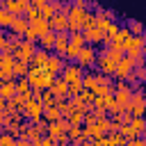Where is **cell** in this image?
Masks as SVG:
<instances>
[{"label":"cell","instance_id":"obj_1","mask_svg":"<svg viewBox=\"0 0 146 146\" xmlns=\"http://www.w3.org/2000/svg\"><path fill=\"white\" fill-rule=\"evenodd\" d=\"M25 78H27V82H30L32 89H50L52 82H55V75L48 73L46 66H41V68H32L30 66V71H27Z\"/></svg>","mask_w":146,"mask_h":146},{"label":"cell","instance_id":"obj_2","mask_svg":"<svg viewBox=\"0 0 146 146\" xmlns=\"http://www.w3.org/2000/svg\"><path fill=\"white\" fill-rule=\"evenodd\" d=\"M87 9L84 7H75V5H71V9H68V32H80L82 27H84V18H87Z\"/></svg>","mask_w":146,"mask_h":146},{"label":"cell","instance_id":"obj_3","mask_svg":"<svg viewBox=\"0 0 146 146\" xmlns=\"http://www.w3.org/2000/svg\"><path fill=\"white\" fill-rule=\"evenodd\" d=\"M128 110H130L132 116H144V112H146V96H144V89H135V91H132Z\"/></svg>","mask_w":146,"mask_h":146},{"label":"cell","instance_id":"obj_4","mask_svg":"<svg viewBox=\"0 0 146 146\" xmlns=\"http://www.w3.org/2000/svg\"><path fill=\"white\" fill-rule=\"evenodd\" d=\"M23 116H27L30 121H39V119H43V103L36 100V98H30V100L25 103Z\"/></svg>","mask_w":146,"mask_h":146},{"label":"cell","instance_id":"obj_5","mask_svg":"<svg viewBox=\"0 0 146 146\" xmlns=\"http://www.w3.org/2000/svg\"><path fill=\"white\" fill-rule=\"evenodd\" d=\"M34 52H36V46H34L32 41H25V39H23V41L18 43V48L14 50V57H16L18 62H27V64H30V59H32Z\"/></svg>","mask_w":146,"mask_h":146},{"label":"cell","instance_id":"obj_6","mask_svg":"<svg viewBox=\"0 0 146 146\" xmlns=\"http://www.w3.org/2000/svg\"><path fill=\"white\" fill-rule=\"evenodd\" d=\"M135 71V62L128 57V55H123L119 62H116V71H114V75L119 78V80H128V75Z\"/></svg>","mask_w":146,"mask_h":146},{"label":"cell","instance_id":"obj_7","mask_svg":"<svg viewBox=\"0 0 146 146\" xmlns=\"http://www.w3.org/2000/svg\"><path fill=\"white\" fill-rule=\"evenodd\" d=\"M96 50H94V46H82L80 48V52H78V57H75V64H80L82 68L84 66H91L94 62H96Z\"/></svg>","mask_w":146,"mask_h":146},{"label":"cell","instance_id":"obj_8","mask_svg":"<svg viewBox=\"0 0 146 146\" xmlns=\"http://www.w3.org/2000/svg\"><path fill=\"white\" fill-rule=\"evenodd\" d=\"M96 64H98V68H100V73H110V75H114V71H116V62L114 59H110L105 52H98V57H96Z\"/></svg>","mask_w":146,"mask_h":146},{"label":"cell","instance_id":"obj_9","mask_svg":"<svg viewBox=\"0 0 146 146\" xmlns=\"http://www.w3.org/2000/svg\"><path fill=\"white\" fill-rule=\"evenodd\" d=\"M78 78H82V66L80 64H64V68H62V80H66V82H73V80H78Z\"/></svg>","mask_w":146,"mask_h":146},{"label":"cell","instance_id":"obj_10","mask_svg":"<svg viewBox=\"0 0 146 146\" xmlns=\"http://www.w3.org/2000/svg\"><path fill=\"white\" fill-rule=\"evenodd\" d=\"M48 23H50V30L52 32H66L68 30V16L66 14H55Z\"/></svg>","mask_w":146,"mask_h":146},{"label":"cell","instance_id":"obj_11","mask_svg":"<svg viewBox=\"0 0 146 146\" xmlns=\"http://www.w3.org/2000/svg\"><path fill=\"white\" fill-rule=\"evenodd\" d=\"M68 39H71L68 32H55V46H52V50H55L59 57L64 55V50H66V46H68Z\"/></svg>","mask_w":146,"mask_h":146},{"label":"cell","instance_id":"obj_12","mask_svg":"<svg viewBox=\"0 0 146 146\" xmlns=\"http://www.w3.org/2000/svg\"><path fill=\"white\" fill-rule=\"evenodd\" d=\"M48 57H50V52H48V50H43V48H39V50L32 55V59H30V66H32V68H41V66H46Z\"/></svg>","mask_w":146,"mask_h":146},{"label":"cell","instance_id":"obj_13","mask_svg":"<svg viewBox=\"0 0 146 146\" xmlns=\"http://www.w3.org/2000/svg\"><path fill=\"white\" fill-rule=\"evenodd\" d=\"M62 68H64V59L59 55H50L48 62H46V71L55 75V73H62Z\"/></svg>","mask_w":146,"mask_h":146},{"label":"cell","instance_id":"obj_14","mask_svg":"<svg viewBox=\"0 0 146 146\" xmlns=\"http://www.w3.org/2000/svg\"><path fill=\"white\" fill-rule=\"evenodd\" d=\"M50 91L55 94V98H68V82L59 78V80H55V82H52Z\"/></svg>","mask_w":146,"mask_h":146},{"label":"cell","instance_id":"obj_15","mask_svg":"<svg viewBox=\"0 0 146 146\" xmlns=\"http://www.w3.org/2000/svg\"><path fill=\"white\" fill-rule=\"evenodd\" d=\"M103 39H105V32H103L100 27H89V30L84 32V41H89L91 46H94V43H103Z\"/></svg>","mask_w":146,"mask_h":146},{"label":"cell","instance_id":"obj_16","mask_svg":"<svg viewBox=\"0 0 146 146\" xmlns=\"http://www.w3.org/2000/svg\"><path fill=\"white\" fill-rule=\"evenodd\" d=\"M14 96H16V80L2 82V84H0V98L9 100V98H14Z\"/></svg>","mask_w":146,"mask_h":146},{"label":"cell","instance_id":"obj_17","mask_svg":"<svg viewBox=\"0 0 146 146\" xmlns=\"http://www.w3.org/2000/svg\"><path fill=\"white\" fill-rule=\"evenodd\" d=\"M27 23H30V27H34V30H36V34H39V36H41V34H46V32L50 30V23H48L46 18H41V16H39V18H32V21H27Z\"/></svg>","mask_w":146,"mask_h":146},{"label":"cell","instance_id":"obj_18","mask_svg":"<svg viewBox=\"0 0 146 146\" xmlns=\"http://www.w3.org/2000/svg\"><path fill=\"white\" fill-rule=\"evenodd\" d=\"M9 27H11V32H14V34H21V36H23V34H25V30L30 27V23H27V18L16 16V18H14V23H11Z\"/></svg>","mask_w":146,"mask_h":146},{"label":"cell","instance_id":"obj_19","mask_svg":"<svg viewBox=\"0 0 146 146\" xmlns=\"http://www.w3.org/2000/svg\"><path fill=\"white\" fill-rule=\"evenodd\" d=\"M39 46H41L43 50H52V46H55V32L48 30L46 34H41V36H39Z\"/></svg>","mask_w":146,"mask_h":146},{"label":"cell","instance_id":"obj_20","mask_svg":"<svg viewBox=\"0 0 146 146\" xmlns=\"http://www.w3.org/2000/svg\"><path fill=\"white\" fill-rule=\"evenodd\" d=\"M98 75H100V73H94V75H91V73H82V84H84V89L94 91V89L100 84V82H98Z\"/></svg>","mask_w":146,"mask_h":146},{"label":"cell","instance_id":"obj_21","mask_svg":"<svg viewBox=\"0 0 146 146\" xmlns=\"http://www.w3.org/2000/svg\"><path fill=\"white\" fill-rule=\"evenodd\" d=\"M43 119L50 123V121H57V119H62V112H59V107L57 105H50V107H43Z\"/></svg>","mask_w":146,"mask_h":146},{"label":"cell","instance_id":"obj_22","mask_svg":"<svg viewBox=\"0 0 146 146\" xmlns=\"http://www.w3.org/2000/svg\"><path fill=\"white\" fill-rule=\"evenodd\" d=\"M66 135H68V139H71V144H75V141H80V139H84V130H82V125H71Z\"/></svg>","mask_w":146,"mask_h":146},{"label":"cell","instance_id":"obj_23","mask_svg":"<svg viewBox=\"0 0 146 146\" xmlns=\"http://www.w3.org/2000/svg\"><path fill=\"white\" fill-rule=\"evenodd\" d=\"M55 14H57V11H55V2H46L43 7H39V16L46 18V21H50Z\"/></svg>","mask_w":146,"mask_h":146},{"label":"cell","instance_id":"obj_24","mask_svg":"<svg viewBox=\"0 0 146 146\" xmlns=\"http://www.w3.org/2000/svg\"><path fill=\"white\" fill-rule=\"evenodd\" d=\"M14 18H16V16H14L11 11H7L5 7H0V30H2V27H9V25L14 23Z\"/></svg>","mask_w":146,"mask_h":146},{"label":"cell","instance_id":"obj_25","mask_svg":"<svg viewBox=\"0 0 146 146\" xmlns=\"http://www.w3.org/2000/svg\"><path fill=\"white\" fill-rule=\"evenodd\" d=\"M27 71H30V64H27V62H18V59L14 62V75H16V78H25Z\"/></svg>","mask_w":146,"mask_h":146},{"label":"cell","instance_id":"obj_26","mask_svg":"<svg viewBox=\"0 0 146 146\" xmlns=\"http://www.w3.org/2000/svg\"><path fill=\"white\" fill-rule=\"evenodd\" d=\"M110 100H112V96H94V110H103V112H107Z\"/></svg>","mask_w":146,"mask_h":146},{"label":"cell","instance_id":"obj_27","mask_svg":"<svg viewBox=\"0 0 146 146\" xmlns=\"http://www.w3.org/2000/svg\"><path fill=\"white\" fill-rule=\"evenodd\" d=\"M41 103H43V107H50V105L57 103V98H55V94L50 89H41Z\"/></svg>","mask_w":146,"mask_h":146},{"label":"cell","instance_id":"obj_28","mask_svg":"<svg viewBox=\"0 0 146 146\" xmlns=\"http://www.w3.org/2000/svg\"><path fill=\"white\" fill-rule=\"evenodd\" d=\"M82 89H84V84H82V78H78V80L68 82V98H71V96H78Z\"/></svg>","mask_w":146,"mask_h":146},{"label":"cell","instance_id":"obj_29","mask_svg":"<svg viewBox=\"0 0 146 146\" xmlns=\"http://www.w3.org/2000/svg\"><path fill=\"white\" fill-rule=\"evenodd\" d=\"M75 98H78L82 105H94V91H89V89H82Z\"/></svg>","mask_w":146,"mask_h":146},{"label":"cell","instance_id":"obj_30","mask_svg":"<svg viewBox=\"0 0 146 146\" xmlns=\"http://www.w3.org/2000/svg\"><path fill=\"white\" fill-rule=\"evenodd\" d=\"M16 94H32V87H30L27 78H18V82H16Z\"/></svg>","mask_w":146,"mask_h":146},{"label":"cell","instance_id":"obj_31","mask_svg":"<svg viewBox=\"0 0 146 146\" xmlns=\"http://www.w3.org/2000/svg\"><path fill=\"white\" fill-rule=\"evenodd\" d=\"M66 119H68V123H71V125H82L84 112H80V110H73V112H71V114H68Z\"/></svg>","mask_w":146,"mask_h":146},{"label":"cell","instance_id":"obj_32","mask_svg":"<svg viewBox=\"0 0 146 146\" xmlns=\"http://www.w3.org/2000/svg\"><path fill=\"white\" fill-rule=\"evenodd\" d=\"M119 132H121V135H123L125 139H135V137H139V135H137V130H135V128H132L130 123H123V125L119 128Z\"/></svg>","mask_w":146,"mask_h":146},{"label":"cell","instance_id":"obj_33","mask_svg":"<svg viewBox=\"0 0 146 146\" xmlns=\"http://www.w3.org/2000/svg\"><path fill=\"white\" fill-rule=\"evenodd\" d=\"M73 46H78V48H82L87 41H84V34H80V32H71V39H68Z\"/></svg>","mask_w":146,"mask_h":146},{"label":"cell","instance_id":"obj_34","mask_svg":"<svg viewBox=\"0 0 146 146\" xmlns=\"http://www.w3.org/2000/svg\"><path fill=\"white\" fill-rule=\"evenodd\" d=\"M16 144V137L9 135V132H0V146H14Z\"/></svg>","mask_w":146,"mask_h":146},{"label":"cell","instance_id":"obj_35","mask_svg":"<svg viewBox=\"0 0 146 146\" xmlns=\"http://www.w3.org/2000/svg\"><path fill=\"white\" fill-rule=\"evenodd\" d=\"M128 30H130V34H144L141 23H137V21H128Z\"/></svg>","mask_w":146,"mask_h":146},{"label":"cell","instance_id":"obj_36","mask_svg":"<svg viewBox=\"0 0 146 146\" xmlns=\"http://www.w3.org/2000/svg\"><path fill=\"white\" fill-rule=\"evenodd\" d=\"M23 36H25V41H32V43H34V41H39V34H36V30H34V27H27Z\"/></svg>","mask_w":146,"mask_h":146},{"label":"cell","instance_id":"obj_37","mask_svg":"<svg viewBox=\"0 0 146 146\" xmlns=\"http://www.w3.org/2000/svg\"><path fill=\"white\" fill-rule=\"evenodd\" d=\"M89 27H96V14H87V18H84V27L82 30H89Z\"/></svg>","mask_w":146,"mask_h":146},{"label":"cell","instance_id":"obj_38","mask_svg":"<svg viewBox=\"0 0 146 146\" xmlns=\"http://www.w3.org/2000/svg\"><path fill=\"white\" fill-rule=\"evenodd\" d=\"M36 146H57V144H55V139H52V137H48V135H46V137H41V139H39V144H36Z\"/></svg>","mask_w":146,"mask_h":146},{"label":"cell","instance_id":"obj_39","mask_svg":"<svg viewBox=\"0 0 146 146\" xmlns=\"http://www.w3.org/2000/svg\"><path fill=\"white\" fill-rule=\"evenodd\" d=\"M94 144H96V146H110V144H107V135L96 137V139H94Z\"/></svg>","mask_w":146,"mask_h":146},{"label":"cell","instance_id":"obj_40","mask_svg":"<svg viewBox=\"0 0 146 146\" xmlns=\"http://www.w3.org/2000/svg\"><path fill=\"white\" fill-rule=\"evenodd\" d=\"M75 144H80V146H96L94 139H80V141H75Z\"/></svg>","mask_w":146,"mask_h":146},{"label":"cell","instance_id":"obj_41","mask_svg":"<svg viewBox=\"0 0 146 146\" xmlns=\"http://www.w3.org/2000/svg\"><path fill=\"white\" fill-rule=\"evenodd\" d=\"M5 41H7V36H5V34H2V32H0V52H2V50H5Z\"/></svg>","mask_w":146,"mask_h":146},{"label":"cell","instance_id":"obj_42","mask_svg":"<svg viewBox=\"0 0 146 146\" xmlns=\"http://www.w3.org/2000/svg\"><path fill=\"white\" fill-rule=\"evenodd\" d=\"M75 7H84L87 9V0H75Z\"/></svg>","mask_w":146,"mask_h":146},{"label":"cell","instance_id":"obj_43","mask_svg":"<svg viewBox=\"0 0 146 146\" xmlns=\"http://www.w3.org/2000/svg\"><path fill=\"white\" fill-rule=\"evenodd\" d=\"M141 52H144V57H146V46H144V48H141Z\"/></svg>","mask_w":146,"mask_h":146},{"label":"cell","instance_id":"obj_44","mask_svg":"<svg viewBox=\"0 0 146 146\" xmlns=\"http://www.w3.org/2000/svg\"><path fill=\"white\" fill-rule=\"evenodd\" d=\"M141 119H144V123H146V112H144V116H141Z\"/></svg>","mask_w":146,"mask_h":146},{"label":"cell","instance_id":"obj_45","mask_svg":"<svg viewBox=\"0 0 146 146\" xmlns=\"http://www.w3.org/2000/svg\"><path fill=\"white\" fill-rule=\"evenodd\" d=\"M2 82H5V80H2V75H0V84H2Z\"/></svg>","mask_w":146,"mask_h":146},{"label":"cell","instance_id":"obj_46","mask_svg":"<svg viewBox=\"0 0 146 146\" xmlns=\"http://www.w3.org/2000/svg\"><path fill=\"white\" fill-rule=\"evenodd\" d=\"M71 146H80V144H71Z\"/></svg>","mask_w":146,"mask_h":146},{"label":"cell","instance_id":"obj_47","mask_svg":"<svg viewBox=\"0 0 146 146\" xmlns=\"http://www.w3.org/2000/svg\"><path fill=\"white\" fill-rule=\"evenodd\" d=\"M46 2H52V0H46Z\"/></svg>","mask_w":146,"mask_h":146},{"label":"cell","instance_id":"obj_48","mask_svg":"<svg viewBox=\"0 0 146 146\" xmlns=\"http://www.w3.org/2000/svg\"><path fill=\"white\" fill-rule=\"evenodd\" d=\"M14 146H16V144H14Z\"/></svg>","mask_w":146,"mask_h":146}]
</instances>
